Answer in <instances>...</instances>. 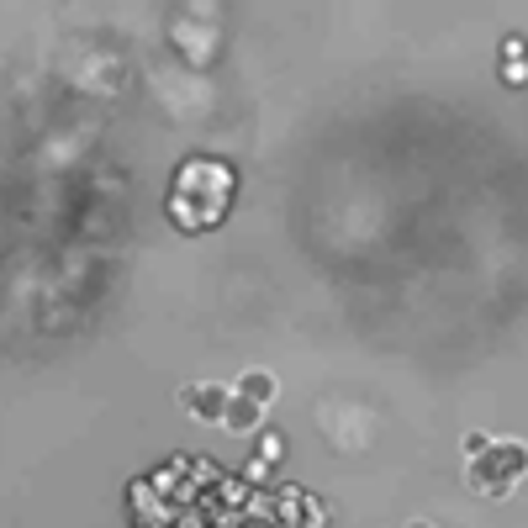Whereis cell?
I'll return each mask as SVG.
<instances>
[{
	"instance_id": "obj_1",
	"label": "cell",
	"mask_w": 528,
	"mask_h": 528,
	"mask_svg": "<svg viewBox=\"0 0 528 528\" xmlns=\"http://www.w3.org/2000/svg\"><path fill=\"white\" fill-rule=\"evenodd\" d=\"M523 470H528V444H492L486 455L470 460V486L486 497H502Z\"/></svg>"
},
{
	"instance_id": "obj_2",
	"label": "cell",
	"mask_w": 528,
	"mask_h": 528,
	"mask_svg": "<svg viewBox=\"0 0 528 528\" xmlns=\"http://www.w3.org/2000/svg\"><path fill=\"white\" fill-rule=\"evenodd\" d=\"M180 402L191 407L201 423H217V418H222V386H185Z\"/></svg>"
},
{
	"instance_id": "obj_3",
	"label": "cell",
	"mask_w": 528,
	"mask_h": 528,
	"mask_svg": "<svg viewBox=\"0 0 528 528\" xmlns=\"http://www.w3.org/2000/svg\"><path fill=\"white\" fill-rule=\"evenodd\" d=\"M238 396L259 407V402H270V396H275V381H270V375H259V370H249V375L238 381Z\"/></svg>"
},
{
	"instance_id": "obj_4",
	"label": "cell",
	"mask_w": 528,
	"mask_h": 528,
	"mask_svg": "<svg viewBox=\"0 0 528 528\" xmlns=\"http://www.w3.org/2000/svg\"><path fill=\"white\" fill-rule=\"evenodd\" d=\"M228 428H233V433H254V428H259V407L238 396V402L228 407Z\"/></svg>"
}]
</instances>
